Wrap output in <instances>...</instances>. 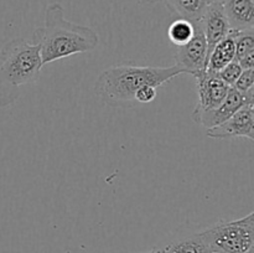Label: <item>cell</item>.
<instances>
[{
    "label": "cell",
    "instance_id": "10",
    "mask_svg": "<svg viewBox=\"0 0 254 253\" xmlns=\"http://www.w3.org/2000/svg\"><path fill=\"white\" fill-rule=\"evenodd\" d=\"M223 9L231 30L242 31L254 27L253 0H225Z\"/></svg>",
    "mask_w": 254,
    "mask_h": 253
},
{
    "label": "cell",
    "instance_id": "2",
    "mask_svg": "<svg viewBox=\"0 0 254 253\" xmlns=\"http://www.w3.org/2000/svg\"><path fill=\"white\" fill-rule=\"evenodd\" d=\"M185 73L180 66L153 67L131 63L112 66L98 76L94 86L96 94L111 107L135 106L134 97L144 86L160 87L168 81Z\"/></svg>",
    "mask_w": 254,
    "mask_h": 253
},
{
    "label": "cell",
    "instance_id": "15",
    "mask_svg": "<svg viewBox=\"0 0 254 253\" xmlns=\"http://www.w3.org/2000/svg\"><path fill=\"white\" fill-rule=\"evenodd\" d=\"M193 30H195V27H193L192 22L184 19H176L169 26V39L176 47L183 46L190 41L193 35Z\"/></svg>",
    "mask_w": 254,
    "mask_h": 253
},
{
    "label": "cell",
    "instance_id": "13",
    "mask_svg": "<svg viewBox=\"0 0 254 253\" xmlns=\"http://www.w3.org/2000/svg\"><path fill=\"white\" fill-rule=\"evenodd\" d=\"M159 253H210L212 251L203 241L200 232L185 236L173 241L165 247L158 250Z\"/></svg>",
    "mask_w": 254,
    "mask_h": 253
},
{
    "label": "cell",
    "instance_id": "17",
    "mask_svg": "<svg viewBox=\"0 0 254 253\" xmlns=\"http://www.w3.org/2000/svg\"><path fill=\"white\" fill-rule=\"evenodd\" d=\"M233 88L237 89L241 93H245L248 89L254 87V68L243 69L242 73L237 78V81L233 84Z\"/></svg>",
    "mask_w": 254,
    "mask_h": 253
},
{
    "label": "cell",
    "instance_id": "12",
    "mask_svg": "<svg viewBox=\"0 0 254 253\" xmlns=\"http://www.w3.org/2000/svg\"><path fill=\"white\" fill-rule=\"evenodd\" d=\"M169 9L179 16V19L190 22L201 21L210 2L207 0H165Z\"/></svg>",
    "mask_w": 254,
    "mask_h": 253
},
{
    "label": "cell",
    "instance_id": "3",
    "mask_svg": "<svg viewBox=\"0 0 254 253\" xmlns=\"http://www.w3.org/2000/svg\"><path fill=\"white\" fill-rule=\"evenodd\" d=\"M42 67L39 45L21 37L6 42L0 51V107L14 104L21 87L39 79Z\"/></svg>",
    "mask_w": 254,
    "mask_h": 253
},
{
    "label": "cell",
    "instance_id": "6",
    "mask_svg": "<svg viewBox=\"0 0 254 253\" xmlns=\"http://www.w3.org/2000/svg\"><path fill=\"white\" fill-rule=\"evenodd\" d=\"M193 77L197 81L198 89V103L192 112V118H195L198 114L220 106L227 96L230 86H227L217 73H210L206 69Z\"/></svg>",
    "mask_w": 254,
    "mask_h": 253
},
{
    "label": "cell",
    "instance_id": "11",
    "mask_svg": "<svg viewBox=\"0 0 254 253\" xmlns=\"http://www.w3.org/2000/svg\"><path fill=\"white\" fill-rule=\"evenodd\" d=\"M236 56V30H231L225 39L221 40L213 50L206 63V71L210 73H217L227 63L232 62Z\"/></svg>",
    "mask_w": 254,
    "mask_h": 253
},
{
    "label": "cell",
    "instance_id": "16",
    "mask_svg": "<svg viewBox=\"0 0 254 253\" xmlns=\"http://www.w3.org/2000/svg\"><path fill=\"white\" fill-rule=\"evenodd\" d=\"M242 66H241L236 60H233L232 62L226 64L221 71L217 72V76L220 77L227 86L232 87L233 84H235V82L237 81L238 77H240V74L242 73Z\"/></svg>",
    "mask_w": 254,
    "mask_h": 253
},
{
    "label": "cell",
    "instance_id": "19",
    "mask_svg": "<svg viewBox=\"0 0 254 253\" xmlns=\"http://www.w3.org/2000/svg\"><path fill=\"white\" fill-rule=\"evenodd\" d=\"M208 2H221V4H223L225 2V0H207Z\"/></svg>",
    "mask_w": 254,
    "mask_h": 253
},
{
    "label": "cell",
    "instance_id": "1",
    "mask_svg": "<svg viewBox=\"0 0 254 253\" xmlns=\"http://www.w3.org/2000/svg\"><path fill=\"white\" fill-rule=\"evenodd\" d=\"M32 41L39 45L45 66L72 55L93 51L98 46L99 36L91 27L67 20L62 5L52 2L45 11V25L35 30Z\"/></svg>",
    "mask_w": 254,
    "mask_h": 253
},
{
    "label": "cell",
    "instance_id": "4",
    "mask_svg": "<svg viewBox=\"0 0 254 253\" xmlns=\"http://www.w3.org/2000/svg\"><path fill=\"white\" fill-rule=\"evenodd\" d=\"M203 241L212 252L253 253L254 213L233 221H218L200 231Z\"/></svg>",
    "mask_w": 254,
    "mask_h": 253
},
{
    "label": "cell",
    "instance_id": "8",
    "mask_svg": "<svg viewBox=\"0 0 254 253\" xmlns=\"http://www.w3.org/2000/svg\"><path fill=\"white\" fill-rule=\"evenodd\" d=\"M203 34H205L206 42H207V59L210 56L213 47L222 39H225L231 31L230 22L226 16L223 4L221 2H210L203 14L202 20Z\"/></svg>",
    "mask_w": 254,
    "mask_h": 253
},
{
    "label": "cell",
    "instance_id": "21",
    "mask_svg": "<svg viewBox=\"0 0 254 253\" xmlns=\"http://www.w3.org/2000/svg\"><path fill=\"white\" fill-rule=\"evenodd\" d=\"M210 253H221V252H210Z\"/></svg>",
    "mask_w": 254,
    "mask_h": 253
},
{
    "label": "cell",
    "instance_id": "20",
    "mask_svg": "<svg viewBox=\"0 0 254 253\" xmlns=\"http://www.w3.org/2000/svg\"><path fill=\"white\" fill-rule=\"evenodd\" d=\"M143 253H159L158 250H153V251H149V252H143Z\"/></svg>",
    "mask_w": 254,
    "mask_h": 253
},
{
    "label": "cell",
    "instance_id": "7",
    "mask_svg": "<svg viewBox=\"0 0 254 253\" xmlns=\"http://www.w3.org/2000/svg\"><path fill=\"white\" fill-rule=\"evenodd\" d=\"M208 138L217 139H230L237 138V136H245L254 140V107L243 106L233 114L232 117L223 122L220 126L208 128L206 131Z\"/></svg>",
    "mask_w": 254,
    "mask_h": 253
},
{
    "label": "cell",
    "instance_id": "14",
    "mask_svg": "<svg viewBox=\"0 0 254 253\" xmlns=\"http://www.w3.org/2000/svg\"><path fill=\"white\" fill-rule=\"evenodd\" d=\"M235 60L243 69L254 68V29L236 31Z\"/></svg>",
    "mask_w": 254,
    "mask_h": 253
},
{
    "label": "cell",
    "instance_id": "5",
    "mask_svg": "<svg viewBox=\"0 0 254 253\" xmlns=\"http://www.w3.org/2000/svg\"><path fill=\"white\" fill-rule=\"evenodd\" d=\"M193 27L195 30L190 41L183 46H178L175 52L176 64L191 76L203 71L207 63V42L201 21L193 22Z\"/></svg>",
    "mask_w": 254,
    "mask_h": 253
},
{
    "label": "cell",
    "instance_id": "18",
    "mask_svg": "<svg viewBox=\"0 0 254 253\" xmlns=\"http://www.w3.org/2000/svg\"><path fill=\"white\" fill-rule=\"evenodd\" d=\"M156 98V87L154 86H144L135 93L134 101L138 104L150 103Z\"/></svg>",
    "mask_w": 254,
    "mask_h": 253
},
{
    "label": "cell",
    "instance_id": "9",
    "mask_svg": "<svg viewBox=\"0 0 254 253\" xmlns=\"http://www.w3.org/2000/svg\"><path fill=\"white\" fill-rule=\"evenodd\" d=\"M243 106H246V104L245 101H243L242 93L238 92L236 88H233V87H230L227 96H226V98L223 99L220 106L210 109V111L203 112V113L198 114L197 117L192 119L195 123L201 124L206 129L212 128V126H220L223 122L227 121L230 117H232Z\"/></svg>",
    "mask_w": 254,
    "mask_h": 253
}]
</instances>
